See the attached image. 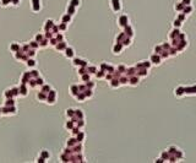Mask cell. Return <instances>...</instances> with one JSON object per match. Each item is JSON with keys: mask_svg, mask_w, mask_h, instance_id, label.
Returning <instances> with one entry per match:
<instances>
[{"mask_svg": "<svg viewBox=\"0 0 196 163\" xmlns=\"http://www.w3.org/2000/svg\"><path fill=\"white\" fill-rule=\"evenodd\" d=\"M70 55L73 56V50H70V49H69V50H67V56H70Z\"/></svg>", "mask_w": 196, "mask_h": 163, "instance_id": "1", "label": "cell"}]
</instances>
